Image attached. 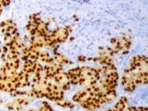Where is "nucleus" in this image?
<instances>
[{
  "instance_id": "obj_3",
  "label": "nucleus",
  "mask_w": 148,
  "mask_h": 111,
  "mask_svg": "<svg viewBox=\"0 0 148 111\" xmlns=\"http://www.w3.org/2000/svg\"><path fill=\"white\" fill-rule=\"evenodd\" d=\"M13 97H25L28 98H47L53 103H57L64 98V91L59 87L53 81L47 76L38 80L30 81V89L29 91L17 90L10 93Z\"/></svg>"
},
{
  "instance_id": "obj_12",
  "label": "nucleus",
  "mask_w": 148,
  "mask_h": 111,
  "mask_svg": "<svg viewBox=\"0 0 148 111\" xmlns=\"http://www.w3.org/2000/svg\"><path fill=\"white\" fill-rule=\"evenodd\" d=\"M104 111H147L146 107H130L129 100L126 97H120L117 102Z\"/></svg>"
},
{
  "instance_id": "obj_19",
  "label": "nucleus",
  "mask_w": 148,
  "mask_h": 111,
  "mask_svg": "<svg viewBox=\"0 0 148 111\" xmlns=\"http://www.w3.org/2000/svg\"><path fill=\"white\" fill-rule=\"evenodd\" d=\"M26 111H55V110L52 108V106L47 101H42V102L40 103L38 108H29L27 109Z\"/></svg>"
},
{
  "instance_id": "obj_10",
  "label": "nucleus",
  "mask_w": 148,
  "mask_h": 111,
  "mask_svg": "<svg viewBox=\"0 0 148 111\" xmlns=\"http://www.w3.org/2000/svg\"><path fill=\"white\" fill-rule=\"evenodd\" d=\"M132 47V39L130 36L116 37L110 39V46L107 47L112 55L127 54Z\"/></svg>"
},
{
  "instance_id": "obj_13",
  "label": "nucleus",
  "mask_w": 148,
  "mask_h": 111,
  "mask_svg": "<svg viewBox=\"0 0 148 111\" xmlns=\"http://www.w3.org/2000/svg\"><path fill=\"white\" fill-rule=\"evenodd\" d=\"M29 104H32L30 98L25 97H15L12 101L7 103L5 105V107H6V108L12 111H22L23 108L29 106Z\"/></svg>"
},
{
  "instance_id": "obj_15",
  "label": "nucleus",
  "mask_w": 148,
  "mask_h": 111,
  "mask_svg": "<svg viewBox=\"0 0 148 111\" xmlns=\"http://www.w3.org/2000/svg\"><path fill=\"white\" fill-rule=\"evenodd\" d=\"M58 47L57 48H54L53 50V58L54 60V62L57 63L59 66L61 67H63L65 66V65H70V64H72V61L69 60L68 57H66L64 54L63 53H61L59 52L58 50H57Z\"/></svg>"
},
{
  "instance_id": "obj_5",
  "label": "nucleus",
  "mask_w": 148,
  "mask_h": 111,
  "mask_svg": "<svg viewBox=\"0 0 148 111\" xmlns=\"http://www.w3.org/2000/svg\"><path fill=\"white\" fill-rule=\"evenodd\" d=\"M0 29L3 35L5 46L16 48L18 50H22L26 46L19 35L17 24L12 19H7L0 22Z\"/></svg>"
},
{
  "instance_id": "obj_16",
  "label": "nucleus",
  "mask_w": 148,
  "mask_h": 111,
  "mask_svg": "<svg viewBox=\"0 0 148 111\" xmlns=\"http://www.w3.org/2000/svg\"><path fill=\"white\" fill-rule=\"evenodd\" d=\"M29 75L27 74L22 70L18 71V76H17V83H18V87L19 88H25L30 86V80H29Z\"/></svg>"
},
{
  "instance_id": "obj_17",
  "label": "nucleus",
  "mask_w": 148,
  "mask_h": 111,
  "mask_svg": "<svg viewBox=\"0 0 148 111\" xmlns=\"http://www.w3.org/2000/svg\"><path fill=\"white\" fill-rule=\"evenodd\" d=\"M53 58L52 55L50 54V52L46 50H42L39 53V57H38V63H42L43 65L45 64H49L51 63H53Z\"/></svg>"
},
{
  "instance_id": "obj_1",
  "label": "nucleus",
  "mask_w": 148,
  "mask_h": 111,
  "mask_svg": "<svg viewBox=\"0 0 148 111\" xmlns=\"http://www.w3.org/2000/svg\"><path fill=\"white\" fill-rule=\"evenodd\" d=\"M148 60L145 55H134L128 62L121 77V84L128 93L134 92L140 85H145L148 82Z\"/></svg>"
},
{
  "instance_id": "obj_21",
  "label": "nucleus",
  "mask_w": 148,
  "mask_h": 111,
  "mask_svg": "<svg viewBox=\"0 0 148 111\" xmlns=\"http://www.w3.org/2000/svg\"><path fill=\"white\" fill-rule=\"evenodd\" d=\"M2 10H3V5H2V2L0 1V16H1V14H2Z\"/></svg>"
},
{
  "instance_id": "obj_23",
  "label": "nucleus",
  "mask_w": 148,
  "mask_h": 111,
  "mask_svg": "<svg viewBox=\"0 0 148 111\" xmlns=\"http://www.w3.org/2000/svg\"><path fill=\"white\" fill-rule=\"evenodd\" d=\"M2 102H3V100H2V98H0V104H2Z\"/></svg>"
},
{
  "instance_id": "obj_7",
  "label": "nucleus",
  "mask_w": 148,
  "mask_h": 111,
  "mask_svg": "<svg viewBox=\"0 0 148 111\" xmlns=\"http://www.w3.org/2000/svg\"><path fill=\"white\" fill-rule=\"evenodd\" d=\"M18 69L3 63L0 68V92L12 93L18 90L17 76Z\"/></svg>"
},
{
  "instance_id": "obj_4",
  "label": "nucleus",
  "mask_w": 148,
  "mask_h": 111,
  "mask_svg": "<svg viewBox=\"0 0 148 111\" xmlns=\"http://www.w3.org/2000/svg\"><path fill=\"white\" fill-rule=\"evenodd\" d=\"M71 86H81L82 88L92 86L99 83V67L77 66L66 71Z\"/></svg>"
},
{
  "instance_id": "obj_9",
  "label": "nucleus",
  "mask_w": 148,
  "mask_h": 111,
  "mask_svg": "<svg viewBox=\"0 0 148 111\" xmlns=\"http://www.w3.org/2000/svg\"><path fill=\"white\" fill-rule=\"evenodd\" d=\"M26 30L29 37H45L48 34L49 23L39 17V14H32L29 17Z\"/></svg>"
},
{
  "instance_id": "obj_2",
  "label": "nucleus",
  "mask_w": 148,
  "mask_h": 111,
  "mask_svg": "<svg viewBox=\"0 0 148 111\" xmlns=\"http://www.w3.org/2000/svg\"><path fill=\"white\" fill-rule=\"evenodd\" d=\"M117 97V91L108 92L99 84L77 91L72 97L75 104L79 105L86 110H97L112 102Z\"/></svg>"
},
{
  "instance_id": "obj_8",
  "label": "nucleus",
  "mask_w": 148,
  "mask_h": 111,
  "mask_svg": "<svg viewBox=\"0 0 148 111\" xmlns=\"http://www.w3.org/2000/svg\"><path fill=\"white\" fill-rule=\"evenodd\" d=\"M72 31H73L72 25L57 27L53 30H50L48 34L45 36L47 48L53 49V50L54 48H57L59 44L67 40V39L70 37Z\"/></svg>"
},
{
  "instance_id": "obj_18",
  "label": "nucleus",
  "mask_w": 148,
  "mask_h": 111,
  "mask_svg": "<svg viewBox=\"0 0 148 111\" xmlns=\"http://www.w3.org/2000/svg\"><path fill=\"white\" fill-rule=\"evenodd\" d=\"M38 63H33V62H25L22 65L21 70L23 72H25L27 74H29V76L34 74V71L36 69V65Z\"/></svg>"
},
{
  "instance_id": "obj_22",
  "label": "nucleus",
  "mask_w": 148,
  "mask_h": 111,
  "mask_svg": "<svg viewBox=\"0 0 148 111\" xmlns=\"http://www.w3.org/2000/svg\"><path fill=\"white\" fill-rule=\"evenodd\" d=\"M1 52H2V47L0 46V54H1Z\"/></svg>"
},
{
  "instance_id": "obj_24",
  "label": "nucleus",
  "mask_w": 148,
  "mask_h": 111,
  "mask_svg": "<svg viewBox=\"0 0 148 111\" xmlns=\"http://www.w3.org/2000/svg\"><path fill=\"white\" fill-rule=\"evenodd\" d=\"M86 111H94V110H86Z\"/></svg>"
},
{
  "instance_id": "obj_6",
  "label": "nucleus",
  "mask_w": 148,
  "mask_h": 111,
  "mask_svg": "<svg viewBox=\"0 0 148 111\" xmlns=\"http://www.w3.org/2000/svg\"><path fill=\"white\" fill-rule=\"evenodd\" d=\"M99 79L98 84L100 86H102V88L108 91V92L116 91V88L118 86L120 75L115 64L99 66Z\"/></svg>"
},
{
  "instance_id": "obj_20",
  "label": "nucleus",
  "mask_w": 148,
  "mask_h": 111,
  "mask_svg": "<svg viewBox=\"0 0 148 111\" xmlns=\"http://www.w3.org/2000/svg\"><path fill=\"white\" fill-rule=\"evenodd\" d=\"M56 105H58L60 106L61 108H69V109H72L75 107V104L73 102V101H71V100H67V99H63V100H61L59 101V102L56 103Z\"/></svg>"
},
{
  "instance_id": "obj_14",
  "label": "nucleus",
  "mask_w": 148,
  "mask_h": 111,
  "mask_svg": "<svg viewBox=\"0 0 148 111\" xmlns=\"http://www.w3.org/2000/svg\"><path fill=\"white\" fill-rule=\"evenodd\" d=\"M42 50H39L37 48H34L26 44V46L21 50V61L23 63L25 62H33L38 63L39 53Z\"/></svg>"
},
{
  "instance_id": "obj_11",
  "label": "nucleus",
  "mask_w": 148,
  "mask_h": 111,
  "mask_svg": "<svg viewBox=\"0 0 148 111\" xmlns=\"http://www.w3.org/2000/svg\"><path fill=\"white\" fill-rule=\"evenodd\" d=\"M0 56L3 60V63H7L15 68L19 69L20 63H21V52L18 49L4 45L2 47V52Z\"/></svg>"
}]
</instances>
